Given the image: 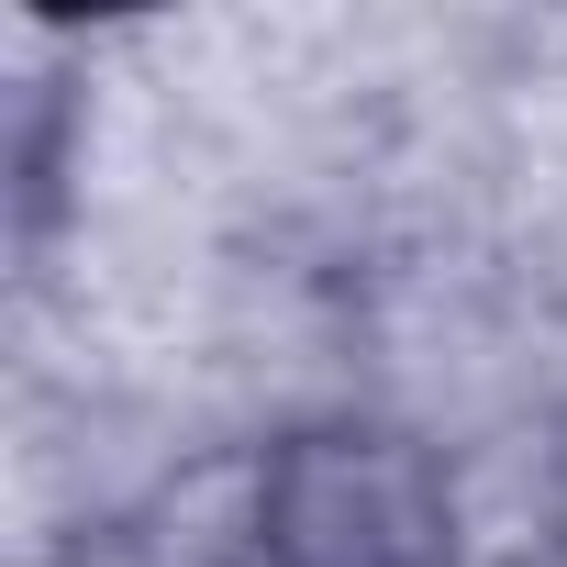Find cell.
Here are the masks:
<instances>
[{
    "label": "cell",
    "instance_id": "obj_1",
    "mask_svg": "<svg viewBox=\"0 0 567 567\" xmlns=\"http://www.w3.org/2000/svg\"><path fill=\"white\" fill-rule=\"evenodd\" d=\"M223 567H467L456 456L368 401L290 412L234 478Z\"/></svg>",
    "mask_w": 567,
    "mask_h": 567
},
{
    "label": "cell",
    "instance_id": "obj_2",
    "mask_svg": "<svg viewBox=\"0 0 567 567\" xmlns=\"http://www.w3.org/2000/svg\"><path fill=\"white\" fill-rule=\"evenodd\" d=\"M534 556L567 567V412H556V434H545V478H534Z\"/></svg>",
    "mask_w": 567,
    "mask_h": 567
}]
</instances>
